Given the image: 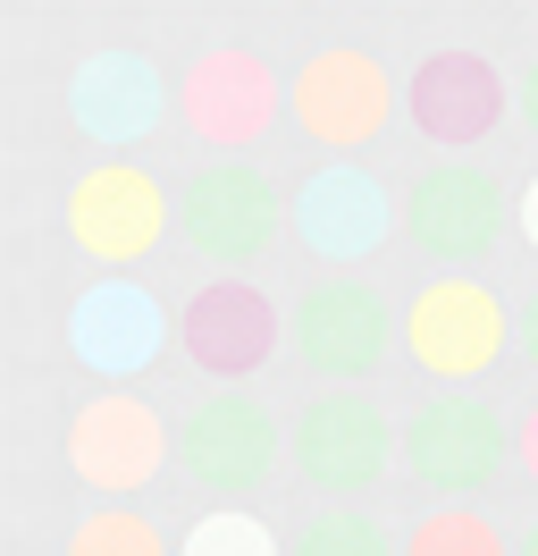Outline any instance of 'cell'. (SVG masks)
<instances>
[{
  "label": "cell",
  "instance_id": "obj_2",
  "mask_svg": "<svg viewBox=\"0 0 538 556\" xmlns=\"http://www.w3.org/2000/svg\"><path fill=\"white\" fill-rule=\"evenodd\" d=\"M504 177L479 161H430V169L404 186V237L412 253H430L437 278H471V262H488L504 237Z\"/></svg>",
  "mask_w": 538,
  "mask_h": 556
},
{
  "label": "cell",
  "instance_id": "obj_17",
  "mask_svg": "<svg viewBox=\"0 0 538 556\" xmlns=\"http://www.w3.org/2000/svg\"><path fill=\"white\" fill-rule=\"evenodd\" d=\"M404 556H513V540L479 506H430L404 531Z\"/></svg>",
  "mask_w": 538,
  "mask_h": 556
},
{
  "label": "cell",
  "instance_id": "obj_13",
  "mask_svg": "<svg viewBox=\"0 0 538 556\" xmlns=\"http://www.w3.org/2000/svg\"><path fill=\"white\" fill-rule=\"evenodd\" d=\"M286 338V320L253 278H202V295L177 313V346L194 354L210 380H253Z\"/></svg>",
  "mask_w": 538,
  "mask_h": 556
},
{
  "label": "cell",
  "instance_id": "obj_10",
  "mask_svg": "<svg viewBox=\"0 0 538 556\" xmlns=\"http://www.w3.org/2000/svg\"><path fill=\"white\" fill-rule=\"evenodd\" d=\"M168 338H177V320H168L161 295L134 287V278H93V287L67 304V354L110 388L143 380V371L168 354Z\"/></svg>",
  "mask_w": 538,
  "mask_h": 556
},
{
  "label": "cell",
  "instance_id": "obj_16",
  "mask_svg": "<svg viewBox=\"0 0 538 556\" xmlns=\"http://www.w3.org/2000/svg\"><path fill=\"white\" fill-rule=\"evenodd\" d=\"M67 110H76V127H85L93 143H134V136H152L168 110H177V93L161 85V68H152L143 51H101V60L76 68Z\"/></svg>",
  "mask_w": 538,
  "mask_h": 556
},
{
  "label": "cell",
  "instance_id": "obj_19",
  "mask_svg": "<svg viewBox=\"0 0 538 556\" xmlns=\"http://www.w3.org/2000/svg\"><path fill=\"white\" fill-rule=\"evenodd\" d=\"M67 556H168V540L152 531L143 506H93L67 531Z\"/></svg>",
  "mask_w": 538,
  "mask_h": 556
},
{
  "label": "cell",
  "instance_id": "obj_12",
  "mask_svg": "<svg viewBox=\"0 0 538 556\" xmlns=\"http://www.w3.org/2000/svg\"><path fill=\"white\" fill-rule=\"evenodd\" d=\"M504 110H513V85H504L497 60H479V51H437V60H421L412 85H404V118H412L446 161H471V143L497 136Z\"/></svg>",
  "mask_w": 538,
  "mask_h": 556
},
{
  "label": "cell",
  "instance_id": "obj_25",
  "mask_svg": "<svg viewBox=\"0 0 538 556\" xmlns=\"http://www.w3.org/2000/svg\"><path fill=\"white\" fill-rule=\"evenodd\" d=\"M513 556H538V522H530V531H522V540H513Z\"/></svg>",
  "mask_w": 538,
  "mask_h": 556
},
{
  "label": "cell",
  "instance_id": "obj_22",
  "mask_svg": "<svg viewBox=\"0 0 538 556\" xmlns=\"http://www.w3.org/2000/svg\"><path fill=\"white\" fill-rule=\"evenodd\" d=\"M513 110H522V118H530V127H538V60H530V68H522V85H513Z\"/></svg>",
  "mask_w": 538,
  "mask_h": 556
},
{
  "label": "cell",
  "instance_id": "obj_6",
  "mask_svg": "<svg viewBox=\"0 0 538 556\" xmlns=\"http://www.w3.org/2000/svg\"><path fill=\"white\" fill-rule=\"evenodd\" d=\"M168 228H177V203H168V186L143 161H101V169H85L67 186V244L93 253L101 270L143 262Z\"/></svg>",
  "mask_w": 538,
  "mask_h": 556
},
{
  "label": "cell",
  "instance_id": "obj_21",
  "mask_svg": "<svg viewBox=\"0 0 538 556\" xmlns=\"http://www.w3.org/2000/svg\"><path fill=\"white\" fill-rule=\"evenodd\" d=\"M513 464H522V472L538 481V405H530L522 421H513Z\"/></svg>",
  "mask_w": 538,
  "mask_h": 556
},
{
  "label": "cell",
  "instance_id": "obj_24",
  "mask_svg": "<svg viewBox=\"0 0 538 556\" xmlns=\"http://www.w3.org/2000/svg\"><path fill=\"white\" fill-rule=\"evenodd\" d=\"M513 211H522V237H530V253H538V177L522 186V203H513Z\"/></svg>",
  "mask_w": 538,
  "mask_h": 556
},
{
  "label": "cell",
  "instance_id": "obj_8",
  "mask_svg": "<svg viewBox=\"0 0 538 556\" xmlns=\"http://www.w3.org/2000/svg\"><path fill=\"white\" fill-rule=\"evenodd\" d=\"M168 455H177V430L127 388H101L93 405H76V421H67V472L85 489H101L110 506L152 489L168 472Z\"/></svg>",
  "mask_w": 538,
  "mask_h": 556
},
{
  "label": "cell",
  "instance_id": "obj_15",
  "mask_svg": "<svg viewBox=\"0 0 538 556\" xmlns=\"http://www.w3.org/2000/svg\"><path fill=\"white\" fill-rule=\"evenodd\" d=\"M269 455H278V430L253 396H210L177 421V464L194 489H219V497H244L253 481H269Z\"/></svg>",
  "mask_w": 538,
  "mask_h": 556
},
{
  "label": "cell",
  "instance_id": "obj_11",
  "mask_svg": "<svg viewBox=\"0 0 538 556\" xmlns=\"http://www.w3.org/2000/svg\"><path fill=\"white\" fill-rule=\"evenodd\" d=\"M295 237L311 244V262H329V270H362L379 244L404 228V211L387 203V186L354 161H329V169H311L295 186Z\"/></svg>",
  "mask_w": 538,
  "mask_h": 556
},
{
  "label": "cell",
  "instance_id": "obj_20",
  "mask_svg": "<svg viewBox=\"0 0 538 556\" xmlns=\"http://www.w3.org/2000/svg\"><path fill=\"white\" fill-rule=\"evenodd\" d=\"M177 556H286V540H278L261 515H244V506H210V515L177 540Z\"/></svg>",
  "mask_w": 538,
  "mask_h": 556
},
{
  "label": "cell",
  "instance_id": "obj_23",
  "mask_svg": "<svg viewBox=\"0 0 538 556\" xmlns=\"http://www.w3.org/2000/svg\"><path fill=\"white\" fill-rule=\"evenodd\" d=\"M513 346L530 354V371H538V295H530V304H522V329H513Z\"/></svg>",
  "mask_w": 538,
  "mask_h": 556
},
{
  "label": "cell",
  "instance_id": "obj_18",
  "mask_svg": "<svg viewBox=\"0 0 538 556\" xmlns=\"http://www.w3.org/2000/svg\"><path fill=\"white\" fill-rule=\"evenodd\" d=\"M286 556H404V548L387 540V522L362 515V506H320V515L286 540Z\"/></svg>",
  "mask_w": 538,
  "mask_h": 556
},
{
  "label": "cell",
  "instance_id": "obj_3",
  "mask_svg": "<svg viewBox=\"0 0 538 556\" xmlns=\"http://www.w3.org/2000/svg\"><path fill=\"white\" fill-rule=\"evenodd\" d=\"M513 346V313L497 304V287L479 278H430L412 304H404V354L446 388L488 380Z\"/></svg>",
  "mask_w": 538,
  "mask_h": 556
},
{
  "label": "cell",
  "instance_id": "obj_1",
  "mask_svg": "<svg viewBox=\"0 0 538 556\" xmlns=\"http://www.w3.org/2000/svg\"><path fill=\"white\" fill-rule=\"evenodd\" d=\"M513 464V430L497 421V405H471L463 388L430 396L404 421V481L430 489L437 506H479Z\"/></svg>",
  "mask_w": 538,
  "mask_h": 556
},
{
  "label": "cell",
  "instance_id": "obj_9",
  "mask_svg": "<svg viewBox=\"0 0 538 556\" xmlns=\"http://www.w3.org/2000/svg\"><path fill=\"white\" fill-rule=\"evenodd\" d=\"M286 110H295V127L311 143H329L336 161H354V152L379 143V127L396 118V85H387V68H379L370 51H311L295 68Z\"/></svg>",
  "mask_w": 538,
  "mask_h": 556
},
{
  "label": "cell",
  "instance_id": "obj_4",
  "mask_svg": "<svg viewBox=\"0 0 538 556\" xmlns=\"http://www.w3.org/2000/svg\"><path fill=\"white\" fill-rule=\"evenodd\" d=\"M286 338H295V354L320 371V380L354 388L370 380L379 363H387V338H396V313H387V295L370 287V278L354 270H329L311 278L295 295V313H286Z\"/></svg>",
  "mask_w": 538,
  "mask_h": 556
},
{
  "label": "cell",
  "instance_id": "obj_7",
  "mask_svg": "<svg viewBox=\"0 0 538 556\" xmlns=\"http://www.w3.org/2000/svg\"><path fill=\"white\" fill-rule=\"evenodd\" d=\"M286 455H295V472L320 497H362L387 464L404 455V430L370 396H354V388H329V396H311L303 405V421H295V439H286Z\"/></svg>",
  "mask_w": 538,
  "mask_h": 556
},
{
  "label": "cell",
  "instance_id": "obj_14",
  "mask_svg": "<svg viewBox=\"0 0 538 556\" xmlns=\"http://www.w3.org/2000/svg\"><path fill=\"white\" fill-rule=\"evenodd\" d=\"M269 110H278V76H269L253 51H202L194 68L177 76L185 136L219 143V161H244V143L269 136Z\"/></svg>",
  "mask_w": 538,
  "mask_h": 556
},
{
  "label": "cell",
  "instance_id": "obj_5",
  "mask_svg": "<svg viewBox=\"0 0 538 556\" xmlns=\"http://www.w3.org/2000/svg\"><path fill=\"white\" fill-rule=\"evenodd\" d=\"M286 194L269 186V169L253 161H210V169L177 194V237L194 244L210 270H244V262H261L269 237L286 228Z\"/></svg>",
  "mask_w": 538,
  "mask_h": 556
}]
</instances>
